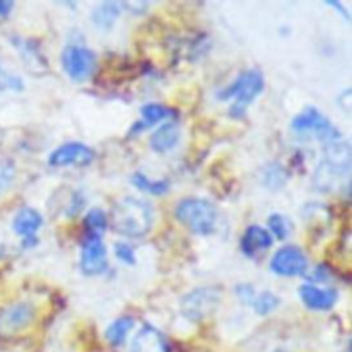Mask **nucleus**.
<instances>
[{
	"label": "nucleus",
	"instance_id": "f257e3e1",
	"mask_svg": "<svg viewBox=\"0 0 352 352\" xmlns=\"http://www.w3.org/2000/svg\"><path fill=\"white\" fill-rule=\"evenodd\" d=\"M110 223L118 234L132 238L142 236L148 232L153 224L151 206L138 198L125 197L114 204Z\"/></svg>",
	"mask_w": 352,
	"mask_h": 352
},
{
	"label": "nucleus",
	"instance_id": "f03ea898",
	"mask_svg": "<svg viewBox=\"0 0 352 352\" xmlns=\"http://www.w3.org/2000/svg\"><path fill=\"white\" fill-rule=\"evenodd\" d=\"M177 220L198 235H208L214 230L217 210L214 205L202 198H186L176 206Z\"/></svg>",
	"mask_w": 352,
	"mask_h": 352
},
{
	"label": "nucleus",
	"instance_id": "7ed1b4c3",
	"mask_svg": "<svg viewBox=\"0 0 352 352\" xmlns=\"http://www.w3.org/2000/svg\"><path fill=\"white\" fill-rule=\"evenodd\" d=\"M264 88V78L263 74L256 70H246L243 72L230 87L223 89L219 96L223 100H227L230 98L235 99V103L232 106V110H243L246 104L253 102L257 95L261 94Z\"/></svg>",
	"mask_w": 352,
	"mask_h": 352
},
{
	"label": "nucleus",
	"instance_id": "20e7f679",
	"mask_svg": "<svg viewBox=\"0 0 352 352\" xmlns=\"http://www.w3.org/2000/svg\"><path fill=\"white\" fill-rule=\"evenodd\" d=\"M292 128L300 135H311L327 142L341 138L336 126L314 107H308L296 116L292 121Z\"/></svg>",
	"mask_w": 352,
	"mask_h": 352
},
{
	"label": "nucleus",
	"instance_id": "39448f33",
	"mask_svg": "<svg viewBox=\"0 0 352 352\" xmlns=\"http://www.w3.org/2000/svg\"><path fill=\"white\" fill-rule=\"evenodd\" d=\"M60 62L63 70L72 80L84 81L94 73L96 66V56L87 47L70 44L63 48Z\"/></svg>",
	"mask_w": 352,
	"mask_h": 352
},
{
	"label": "nucleus",
	"instance_id": "423d86ee",
	"mask_svg": "<svg viewBox=\"0 0 352 352\" xmlns=\"http://www.w3.org/2000/svg\"><path fill=\"white\" fill-rule=\"evenodd\" d=\"M220 302V292L214 287H199L188 293L182 301L183 315L194 322L208 318Z\"/></svg>",
	"mask_w": 352,
	"mask_h": 352
},
{
	"label": "nucleus",
	"instance_id": "0eeeda50",
	"mask_svg": "<svg viewBox=\"0 0 352 352\" xmlns=\"http://www.w3.org/2000/svg\"><path fill=\"white\" fill-rule=\"evenodd\" d=\"M270 267L280 276H298L307 271L308 260L300 248L286 245L272 256Z\"/></svg>",
	"mask_w": 352,
	"mask_h": 352
},
{
	"label": "nucleus",
	"instance_id": "6e6552de",
	"mask_svg": "<svg viewBox=\"0 0 352 352\" xmlns=\"http://www.w3.org/2000/svg\"><path fill=\"white\" fill-rule=\"evenodd\" d=\"M36 316V308L28 301H19L0 311V334L11 336L28 327Z\"/></svg>",
	"mask_w": 352,
	"mask_h": 352
},
{
	"label": "nucleus",
	"instance_id": "1a4fd4ad",
	"mask_svg": "<svg viewBox=\"0 0 352 352\" xmlns=\"http://www.w3.org/2000/svg\"><path fill=\"white\" fill-rule=\"evenodd\" d=\"M81 270L85 275H100L107 267L106 248L102 236L96 234H85L80 258Z\"/></svg>",
	"mask_w": 352,
	"mask_h": 352
},
{
	"label": "nucleus",
	"instance_id": "9d476101",
	"mask_svg": "<svg viewBox=\"0 0 352 352\" xmlns=\"http://www.w3.org/2000/svg\"><path fill=\"white\" fill-rule=\"evenodd\" d=\"M92 160L94 151L88 146L78 142L65 143L55 148L48 157V162L51 166H84L91 164Z\"/></svg>",
	"mask_w": 352,
	"mask_h": 352
},
{
	"label": "nucleus",
	"instance_id": "9b49d317",
	"mask_svg": "<svg viewBox=\"0 0 352 352\" xmlns=\"http://www.w3.org/2000/svg\"><path fill=\"white\" fill-rule=\"evenodd\" d=\"M304 305L312 311H329L336 304L338 294L334 289H323L315 285H302L298 290Z\"/></svg>",
	"mask_w": 352,
	"mask_h": 352
},
{
	"label": "nucleus",
	"instance_id": "f8f14e48",
	"mask_svg": "<svg viewBox=\"0 0 352 352\" xmlns=\"http://www.w3.org/2000/svg\"><path fill=\"white\" fill-rule=\"evenodd\" d=\"M43 224V217L41 214L33 209V208H22L14 217L12 221V228L14 231L23 238L25 245L34 243L36 239V232Z\"/></svg>",
	"mask_w": 352,
	"mask_h": 352
},
{
	"label": "nucleus",
	"instance_id": "ddd939ff",
	"mask_svg": "<svg viewBox=\"0 0 352 352\" xmlns=\"http://www.w3.org/2000/svg\"><path fill=\"white\" fill-rule=\"evenodd\" d=\"M131 352H168V344L157 329L147 324L132 340Z\"/></svg>",
	"mask_w": 352,
	"mask_h": 352
},
{
	"label": "nucleus",
	"instance_id": "4468645a",
	"mask_svg": "<svg viewBox=\"0 0 352 352\" xmlns=\"http://www.w3.org/2000/svg\"><path fill=\"white\" fill-rule=\"evenodd\" d=\"M271 245H272L271 234L260 226L248 227L245 234L241 238V249L246 256H253L258 250L268 249Z\"/></svg>",
	"mask_w": 352,
	"mask_h": 352
},
{
	"label": "nucleus",
	"instance_id": "2eb2a0df",
	"mask_svg": "<svg viewBox=\"0 0 352 352\" xmlns=\"http://www.w3.org/2000/svg\"><path fill=\"white\" fill-rule=\"evenodd\" d=\"M323 162L349 172L351 166V147L346 142L338 139L327 142L324 147V160Z\"/></svg>",
	"mask_w": 352,
	"mask_h": 352
},
{
	"label": "nucleus",
	"instance_id": "dca6fc26",
	"mask_svg": "<svg viewBox=\"0 0 352 352\" xmlns=\"http://www.w3.org/2000/svg\"><path fill=\"white\" fill-rule=\"evenodd\" d=\"M179 135L180 132L175 124H164L150 136V147L157 153H164L177 143Z\"/></svg>",
	"mask_w": 352,
	"mask_h": 352
},
{
	"label": "nucleus",
	"instance_id": "f3484780",
	"mask_svg": "<svg viewBox=\"0 0 352 352\" xmlns=\"http://www.w3.org/2000/svg\"><path fill=\"white\" fill-rule=\"evenodd\" d=\"M133 326H135L133 318L121 316L107 326V329L104 331V337L109 344L118 346L125 342V340L128 338V334L131 333Z\"/></svg>",
	"mask_w": 352,
	"mask_h": 352
},
{
	"label": "nucleus",
	"instance_id": "a211bd4d",
	"mask_svg": "<svg viewBox=\"0 0 352 352\" xmlns=\"http://www.w3.org/2000/svg\"><path fill=\"white\" fill-rule=\"evenodd\" d=\"M118 3H103L94 12V22L100 28H110L114 19L121 14Z\"/></svg>",
	"mask_w": 352,
	"mask_h": 352
},
{
	"label": "nucleus",
	"instance_id": "6ab92c4d",
	"mask_svg": "<svg viewBox=\"0 0 352 352\" xmlns=\"http://www.w3.org/2000/svg\"><path fill=\"white\" fill-rule=\"evenodd\" d=\"M132 183L142 191L150 192V194H162L168 190V183L165 180H150L146 175L143 173H135L132 176Z\"/></svg>",
	"mask_w": 352,
	"mask_h": 352
},
{
	"label": "nucleus",
	"instance_id": "aec40b11",
	"mask_svg": "<svg viewBox=\"0 0 352 352\" xmlns=\"http://www.w3.org/2000/svg\"><path fill=\"white\" fill-rule=\"evenodd\" d=\"M85 228L88 234H96V235H102V232L104 231L106 226H107V217L106 214L100 210V209H91L84 220Z\"/></svg>",
	"mask_w": 352,
	"mask_h": 352
},
{
	"label": "nucleus",
	"instance_id": "412c9836",
	"mask_svg": "<svg viewBox=\"0 0 352 352\" xmlns=\"http://www.w3.org/2000/svg\"><path fill=\"white\" fill-rule=\"evenodd\" d=\"M252 302H253L254 311L258 315H268L270 312H272L278 307L279 300L271 292H264V293L258 294L257 297H254L252 300Z\"/></svg>",
	"mask_w": 352,
	"mask_h": 352
},
{
	"label": "nucleus",
	"instance_id": "4be33fe9",
	"mask_svg": "<svg viewBox=\"0 0 352 352\" xmlns=\"http://www.w3.org/2000/svg\"><path fill=\"white\" fill-rule=\"evenodd\" d=\"M25 87L22 78L0 65V91H22Z\"/></svg>",
	"mask_w": 352,
	"mask_h": 352
},
{
	"label": "nucleus",
	"instance_id": "5701e85b",
	"mask_svg": "<svg viewBox=\"0 0 352 352\" xmlns=\"http://www.w3.org/2000/svg\"><path fill=\"white\" fill-rule=\"evenodd\" d=\"M268 226H270V230L272 231V234L279 239L286 238L290 234V230H292L290 221L286 217H283L282 214H278V213L271 214L268 217Z\"/></svg>",
	"mask_w": 352,
	"mask_h": 352
},
{
	"label": "nucleus",
	"instance_id": "b1692460",
	"mask_svg": "<svg viewBox=\"0 0 352 352\" xmlns=\"http://www.w3.org/2000/svg\"><path fill=\"white\" fill-rule=\"evenodd\" d=\"M169 116V110L158 103H148L142 107V117L144 122L154 124L160 120H164Z\"/></svg>",
	"mask_w": 352,
	"mask_h": 352
},
{
	"label": "nucleus",
	"instance_id": "393cba45",
	"mask_svg": "<svg viewBox=\"0 0 352 352\" xmlns=\"http://www.w3.org/2000/svg\"><path fill=\"white\" fill-rule=\"evenodd\" d=\"M114 253H116V256H117L121 261H124V263H126V264H129V265H132V264L135 263L133 250H132V248H131L129 245H126V243H117V245H116V249H114Z\"/></svg>",
	"mask_w": 352,
	"mask_h": 352
},
{
	"label": "nucleus",
	"instance_id": "a878e982",
	"mask_svg": "<svg viewBox=\"0 0 352 352\" xmlns=\"http://www.w3.org/2000/svg\"><path fill=\"white\" fill-rule=\"evenodd\" d=\"M14 3L8 1V0H0V15H7L11 8H12Z\"/></svg>",
	"mask_w": 352,
	"mask_h": 352
}]
</instances>
